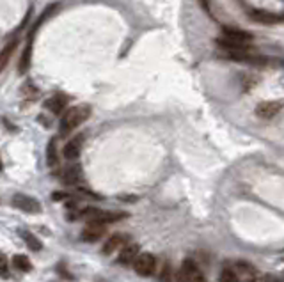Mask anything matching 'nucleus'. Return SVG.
<instances>
[{"instance_id": "obj_1", "label": "nucleus", "mask_w": 284, "mask_h": 282, "mask_svg": "<svg viewBox=\"0 0 284 282\" xmlns=\"http://www.w3.org/2000/svg\"><path fill=\"white\" fill-rule=\"evenodd\" d=\"M89 116H91V107L89 105H77V107H71L69 110L62 114L59 122V132L62 137L69 135V133L77 130V128L82 124L83 121H87Z\"/></svg>"}, {"instance_id": "obj_2", "label": "nucleus", "mask_w": 284, "mask_h": 282, "mask_svg": "<svg viewBox=\"0 0 284 282\" xmlns=\"http://www.w3.org/2000/svg\"><path fill=\"white\" fill-rule=\"evenodd\" d=\"M80 217L91 220V222L110 224V222H118L121 219H126L128 213H122V211H105V209H100V208H85L80 213Z\"/></svg>"}, {"instance_id": "obj_3", "label": "nucleus", "mask_w": 284, "mask_h": 282, "mask_svg": "<svg viewBox=\"0 0 284 282\" xmlns=\"http://www.w3.org/2000/svg\"><path fill=\"white\" fill-rule=\"evenodd\" d=\"M133 270H135L137 275H141V277H149V275H153L155 270H157V258L149 252L139 254V258L135 259V263H133Z\"/></svg>"}, {"instance_id": "obj_4", "label": "nucleus", "mask_w": 284, "mask_h": 282, "mask_svg": "<svg viewBox=\"0 0 284 282\" xmlns=\"http://www.w3.org/2000/svg\"><path fill=\"white\" fill-rule=\"evenodd\" d=\"M11 204L15 206V208H18L20 211H25V213H30V215L41 213V204L34 197H30V195L15 194L11 197Z\"/></svg>"}, {"instance_id": "obj_5", "label": "nucleus", "mask_w": 284, "mask_h": 282, "mask_svg": "<svg viewBox=\"0 0 284 282\" xmlns=\"http://www.w3.org/2000/svg\"><path fill=\"white\" fill-rule=\"evenodd\" d=\"M83 141H85V137L80 133V135H75L71 137V141L66 142V146H64V151L62 155L66 160H77L82 153V147H83Z\"/></svg>"}, {"instance_id": "obj_6", "label": "nucleus", "mask_w": 284, "mask_h": 282, "mask_svg": "<svg viewBox=\"0 0 284 282\" xmlns=\"http://www.w3.org/2000/svg\"><path fill=\"white\" fill-rule=\"evenodd\" d=\"M222 38L229 39V41H235V43H240V44H250L252 43V39L254 36L247 32V30H242V29H235V27H224L222 29Z\"/></svg>"}, {"instance_id": "obj_7", "label": "nucleus", "mask_w": 284, "mask_h": 282, "mask_svg": "<svg viewBox=\"0 0 284 282\" xmlns=\"http://www.w3.org/2000/svg\"><path fill=\"white\" fill-rule=\"evenodd\" d=\"M249 16L252 21L263 23V25H275L284 21L283 15H275V13H270V11H264V9H252L249 13Z\"/></svg>"}, {"instance_id": "obj_8", "label": "nucleus", "mask_w": 284, "mask_h": 282, "mask_svg": "<svg viewBox=\"0 0 284 282\" xmlns=\"http://www.w3.org/2000/svg\"><path fill=\"white\" fill-rule=\"evenodd\" d=\"M107 233V227L105 224H100V222H91L87 224L85 227L82 229V242H89V243H93V242H98L101 238L103 234Z\"/></svg>"}, {"instance_id": "obj_9", "label": "nucleus", "mask_w": 284, "mask_h": 282, "mask_svg": "<svg viewBox=\"0 0 284 282\" xmlns=\"http://www.w3.org/2000/svg\"><path fill=\"white\" fill-rule=\"evenodd\" d=\"M80 180H82V167L79 163H71L61 170V181L64 185H79Z\"/></svg>"}, {"instance_id": "obj_10", "label": "nucleus", "mask_w": 284, "mask_h": 282, "mask_svg": "<svg viewBox=\"0 0 284 282\" xmlns=\"http://www.w3.org/2000/svg\"><path fill=\"white\" fill-rule=\"evenodd\" d=\"M283 101H261L256 107V116L260 119H272L281 112Z\"/></svg>"}, {"instance_id": "obj_11", "label": "nucleus", "mask_w": 284, "mask_h": 282, "mask_svg": "<svg viewBox=\"0 0 284 282\" xmlns=\"http://www.w3.org/2000/svg\"><path fill=\"white\" fill-rule=\"evenodd\" d=\"M128 242H130V236L128 234H122V233H116L112 234L110 238L105 242L103 245V254H112L114 250H122V248L126 247Z\"/></svg>"}, {"instance_id": "obj_12", "label": "nucleus", "mask_w": 284, "mask_h": 282, "mask_svg": "<svg viewBox=\"0 0 284 282\" xmlns=\"http://www.w3.org/2000/svg\"><path fill=\"white\" fill-rule=\"evenodd\" d=\"M182 270L185 272V275L188 277V282H208L204 277L203 270L199 268V264L192 259H185L182 263Z\"/></svg>"}, {"instance_id": "obj_13", "label": "nucleus", "mask_w": 284, "mask_h": 282, "mask_svg": "<svg viewBox=\"0 0 284 282\" xmlns=\"http://www.w3.org/2000/svg\"><path fill=\"white\" fill-rule=\"evenodd\" d=\"M18 38H13L9 39L7 43H5V46L2 48V52H0V71L4 73L5 68H7V64H9L11 57H13V54H15V50L18 48Z\"/></svg>"}, {"instance_id": "obj_14", "label": "nucleus", "mask_w": 284, "mask_h": 282, "mask_svg": "<svg viewBox=\"0 0 284 282\" xmlns=\"http://www.w3.org/2000/svg\"><path fill=\"white\" fill-rule=\"evenodd\" d=\"M36 27L32 29V32H30V39H27V46H25L23 54H21L20 57V62H18V71H20V75H25L27 73V69L30 68V54H32V39H34V34H36Z\"/></svg>"}, {"instance_id": "obj_15", "label": "nucleus", "mask_w": 284, "mask_h": 282, "mask_svg": "<svg viewBox=\"0 0 284 282\" xmlns=\"http://www.w3.org/2000/svg\"><path fill=\"white\" fill-rule=\"evenodd\" d=\"M233 268H235V272L240 281L252 282L256 279V268L250 263H247V261H238V263H235Z\"/></svg>"}, {"instance_id": "obj_16", "label": "nucleus", "mask_w": 284, "mask_h": 282, "mask_svg": "<svg viewBox=\"0 0 284 282\" xmlns=\"http://www.w3.org/2000/svg\"><path fill=\"white\" fill-rule=\"evenodd\" d=\"M137 258H139V245L132 243V245H126V247L122 248L121 252H119L118 261L121 264H124V266H128V264L135 263V259H137Z\"/></svg>"}, {"instance_id": "obj_17", "label": "nucleus", "mask_w": 284, "mask_h": 282, "mask_svg": "<svg viewBox=\"0 0 284 282\" xmlns=\"http://www.w3.org/2000/svg\"><path fill=\"white\" fill-rule=\"evenodd\" d=\"M66 105H68V98L64 96V94H55V96H52L50 100H46V103H44V107L48 108L52 114H61L66 108Z\"/></svg>"}, {"instance_id": "obj_18", "label": "nucleus", "mask_w": 284, "mask_h": 282, "mask_svg": "<svg viewBox=\"0 0 284 282\" xmlns=\"http://www.w3.org/2000/svg\"><path fill=\"white\" fill-rule=\"evenodd\" d=\"M46 163L48 167L59 165V153H57V139H50L48 146H46Z\"/></svg>"}, {"instance_id": "obj_19", "label": "nucleus", "mask_w": 284, "mask_h": 282, "mask_svg": "<svg viewBox=\"0 0 284 282\" xmlns=\"http://www.w3.org/2000/svg\"><path fill=\"white\" fill-rule=\"evenodd\" d=\"M13 264H15L16 270H20V272H30L32 270V263H30V259L23 254H16L13 256Z\"/></svg>"}, {"instance_id": "obj_20", "label": "nucleus", "mask_w": 284, "mask_h": 282, "mask_svg": "<svg viewBox=\"0 0 284 282\" xmlns=\"http://www.w3.org/2000/svg\"><path fill=\"white\" fill-rule=\"evenodd\" d=\"M21 238L27 245H29L30 250H36V252H40L41 248H43V243H41L40 240L36 238L34 234L29 233V231H21Z\"/></svg>"}, {"instance_id": "obj_21", "label": "nucleus", "mask_w": 284, "mask_h": 282, "mask_svg": "<svg viewBox=\"0 0 284 282\" xmlns=\"http://www.w3.org/2000/svg\"><path fill=\"white\" fill-rule=\"evenodd\" d=\"M238 275H236L235 268H227L225 266L224 270L221 272V282H238Z\"/></svg>"}, {"instance_id": "obj_22", "label": "nucleus", "mask_w": 284, "mask_h": 282, "mask_svg": "<svg viewBox=\"0 0 284 282\" xmlns=\"http://www.w3.org/2000/svg\"><path fill=\"white\" fill-rule=\"evenodd\" d=\"M172 268L169 263H163L162 264V273H160V281L162 282H172Z\"/></svg>"}, {"instance_id": "obj_23", "label": "nucleus", "mask_w": 284, "mask_h": 282, "mask_svg": "<svg viewBox=\"0 0 284 282\" xmlns=\"http://www.w3.org/2000/svg\"><path fill=\"white\" fill-rule=\"evenodd\" d=\"M172 282H188V277L185 275V272H183L182 268H180V270L176 272V275L172 277Z\"/></svg>"}, {"instance_id": "obj_24", "label": "nucleus", "mask_w": 284, "mask_h": 282, "mask_svg": "<svg viewBox=\"0 0 284 282\" xmlns=\"http://www.w3.org/2000/svg\"><path fill=\"white\" fill-rule=\"evenodd\" d=\"M197 2H199V5H201L203 9H204L206 13H208V15H210V13H211V7H210V0H197Z\"/></svg>"}, {"instance_id": "obj_25", "label": "nucleus", "mask_w": 284, "mask_h": 282, "mask_svg": "<svg viewBox=\"0 0 284 282\" xmlns=\"http://www.w3.org/2000/svg\"><path fill=\"white\" fill-rule=\"evenodd\" d=\"M64 197H66V195H64L62 192H55V194L52 195V199H54V201H62Z\"/></svg>"}, {"instance_id": "obj_26", "label": "nucleus", "mask_w": 284, "mask_h": 282, "mask_svg": "<svg viewBox=\"0 0 284 282\" xmlns=\"http://www.w3.org/2000/svg\"><path fill=\"white\" fill-rule=\"evenodd\" d=\"M264 282H283V281H279L277 277H272V275H266V277H264Z\"/></svg>"}, {"instance_id": "obj_27", "label": "nucleus", "mask_w": 284, "mask_h": 282, "mask_svg": "<svg viewBox=\"0 0 284 282\" xmlns=\"http://www.w3.org/2000/svg\"><path fill=\"white\" fill-rule=\"evenodd\" d=\"M283 20H284V15H283Z\"/></svg>"}]
</instances>
